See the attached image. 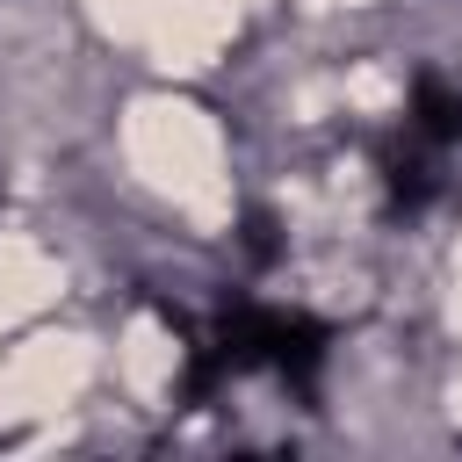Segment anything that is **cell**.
I'll use <instances>...</instances> for the list:
<instances>
[{"mask_svg":"<svg viewBox=\"0 0 462 462\" xmlns=\"http://www.w3.org/2000/svg\"><path fill=\"white\" fill-rule=\"evenodd\" d=\"M404 130H419L426 144H462V94H455L448 79L419 72V79H411V123H404Z\"/></svg>","mask_w":462,"mask_h":462,"instance_id":"1","label":"cell"},{"mask_svg":"<svg viewBox=\"0 0 462 462\" xmlns=\"http://www.w3.org/2000/svg\"><path fill=\"white\" fill-rule=\"evenodd\" d=\"M245 253L253 260H274V217H260V209L245 217Z\"/></svg>","mask_w":462,"mask_h":462,"instance_id":"2","label":"cell"}]
</instances>
